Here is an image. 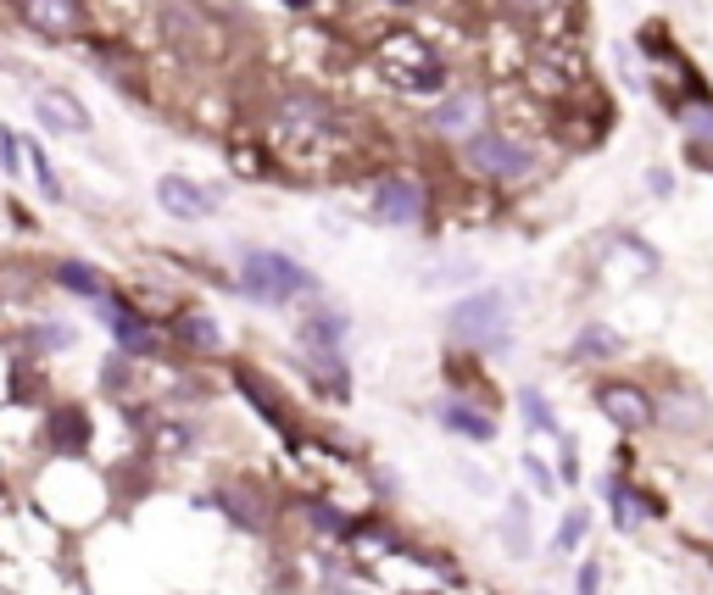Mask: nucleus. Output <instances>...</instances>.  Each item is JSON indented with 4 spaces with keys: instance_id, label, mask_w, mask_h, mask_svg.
<instances>
[{
    "instance_id": "22",
    "label": "nucleus",
    "mask_w": 713,
    "mask_h": 595,
    "mask_svg": "<svg viewBox=\"0 0 713 595\" xmlns=\"http://www.w3.org/2000/svg\"><path fill=\"white\" fill-rule=\"evenodd\" d=\"M524 534H530V528H524V501H513V506H508V551H513V556H524V551H530V539H524Z\"/></svg>"
},
{
    "instance_id": "4",
    "label": "nucleus",
    "mask_w": 713,
    "mask_h": 595,
    "mask_svg": "<svg viewBox=\"0 0 713 595\" xmlns=\"http://www.w3.org/2000/svg\"><path fill=\"white\" fill-rule=\"evenodd\" d=\"M463 162L480 173V179H496V184H513L535 168L530 145L519 134H496V129H480L474 140H463Z\"/></svg>"
},
{
    "instance_id": "5",
    "label": "nucleus",
    "mask_w": 713,
    "mask_h": 595,
    "mask_svg": "<svg viewBox=\"0 0 713 595\" xmlns=\"http://www.w3.org/2000/svg\"><path fill=\"white\" fill-rule=\"evenodd\" d=\"M424 206H430V195H424V184H419L413 173H385V179H374L369 212H374L385 229H419V223H424Z\"/></svg>"
},
{
    "instance_id": "18",
    "label": "nucleus",
    "mask_w": 713,
    "mask_h": 595,
    "mask_svg": "<svg viewBox=\"0 0 713 595\" xmlns=\"http://www.w3.org/2000/svg\"><path fill=\"white\" fill-rule=\"evenodd\" d=\"M619 351V334L602 329V323H585L580 340H574V362H591V356H613Z\"/></svg>"
},
{
    "instance_id": "24",
    "label": "nucleus",
    "mask_w": 713,
    "mask_h": 595,
    "mask_svg": "<svg viewBox=\"0 0 713 595\" xmlns=\"http://www.w3.org/2000/svg\"><path fill=\"white\" fill-rule=\"evenodd\" d=\"M502 7H508V12H519V18H546V12L558 7V0H502Z\"/></svg>"
},
{
    "instance_id": "7",
    "label": "nucleus",
    "mask_w": 713,
    "mask_h": 595,
    "mask_svg": "<svg viewBox=\"0 0 713 595\" xmlns=\"http://www.w3.org/2000/svg\"><path fill=\"white\" fill-rule=\"evenodd\" d=\"M485 112H491V101H485L480 90H458V95H446V101L430 112V129L446 134V140H474V134L485 129Z\"/></svg>"
},
{
    "instance_id": "20",
    "label": "nucleus",
    "mask_w": 713,
    "mask_h": 595,
    "mask_svg": "<svg viewBox=\"0 0 713 595\" xmlns=\"http://www.w3.org/2000/svg\"><path fill=\"white\" fill-rule=\"evenodd\" d=\"M29 162H34V179H40V195H46V201L57 206V201H62V179H57V168L46 162V151H40V145H29Z\"/></svg>"
},
{
    "instance_id": "8",
    "label": "nucleus",
    "mask_w": 713,
    "mask_h": 595,
    "mask_svg": "<svg viewBox=\"0 0 713 595\" xmlns=\"http://www.w3.org/2000/svg\"><path fill=\"white\" fill-rule=\"evenodd\" d=\"M596 406H602V417H607L613 428H624V434H641V428L657 417V406L646 401V390H641V384H619V379L596 390Z\"/></svg>"
},
{
    "instance_id": "13",
    "label": "nucleus",
    "mask_w": 713,
    "mask_h": 595,
    "mask_svg": "<svg viewBox=\"0 0 713 595\" xmlns=\"http://www.w3.org/2000/svg\"><path fill=\"white\" fill-rule=\"evenodd\" d=\"M168 334H173L184 351H201V356H218V351H223V334H218V323H212L207 312H179Z\"/></svg>"
},
{
    "instance_id": "14",
    "label": "nucleus",
    "mask_w": 713,
    "mask_h": 595,
    "mask_svg": "<svg viewBox=\"0 0 713 595\" xmlns=\"http://www.w3.org/2000/svg\"><path fill=\"white\" fill-rule=\"evenodd\" d=\"M685 157L713 168V101H691L685 107Z\"/></svg>"
},
{
    "instance_id": "23",
    "label": "nucleus",
    "mask_w": 713,
    "mask_h": 595,
    "mask_svg": "<svg viewBox=\"0 0 713 595\" xmlns=\"http://www.w3.org/2000/svg\"><path fill=\"white\" fill-rule=\"evenodd\" d=\"M0 168H7L12 179L23 173V151H18V134H12L7 123H0Z\"/></svg>"
},
{
    "instance_id": "15",
    "label": "nucleus",
    "mask_w": 713,
    "mask_h": 595,
    "mask_svg": "<svg viewBox=\"0 0 713 595\" xmlns=\"http://www.w3.org/2000/svg\"><path fill=\"white\" fill-rule=\"evenodd\" d=\"M51 279H57L62 290L84 295V301H107V295H112V290H107V279H101V268H90V262H57V268H51Z\"/></svg>"
},
{
    "instance_id": "16",
    "label": "nucleus",
    "mask_w": 713,
    "mask_h": 595,
    "mask_svg": "<svg viewBox=\"0 0 713 595\" xmlns=\"http://www.w3.org/2000/svg\"><path fill=\"white\" fill-rule=\"evenodd\" d=\"M607 506H613V523H619V528H635L646 512H657V501H646V495L630 490L624 478H607Z\"/></svg>"
},
{
    "instance_id": "6",
    "label": "nucleus",
    "mask_w": 713,
    "mask_h": 595,
    "mask_svg": "<svg viewBox=\"0 0 713 595\" xmlns=\"http://www.w3.org/2000/svg\"><path fill=\"white\" fill-rule=\"evenodd\" d=\"M12 12L40 40H79L90 29V7H84V0H12Z\"/></svg>"
},
{
    "instance_id": "9",
    "label": "nucleus",
    "mask_w": 713,
    "mask_h": 595,
    "mask_svg": "<svg viewBox=\"0 0 713 595\" xmlns=\"http://www.w3.org/2000/svg\"><path fill=\"white\" fill-rule=\"evenodd\" d=\"M157 201H162V212L179 218V223H201V218H212V206H218L212 190H201L195 179H179V173H168V179L157 184Z\"/></svg>"
},
{
    "instance_id": "2",
    "label": "nucleus",
    "mask_w": 713,
    "mask_h": 595,
    "mask_svg": "<svg viewBox=\"0 0 713 595\" xmlns=\"http://www.w3.org/2000/svg\"><path fill=\"white\" fill-rule=\"evenodd\" d=\"M240 290H245L251 301H262V306H284V301L318 290V279H312L295 256L268 251V245H251V251L240 256Z\"/></svg>"
},
{
    "instance_id": "17",
    "label": "nucleus",
    "mask_w": 713,
    "mask_h": 595,
    "mask_svg": "<svg viewBox=\"0 0 713 595\" xmlns=\"http://www.w3.org/2000/svg\"><path fill=\"white\" fill-rule=\"evenodd\" d=\"M345 317L340 312H312L307 323H301V345L307 351H340V340H345Z\"/></svg>"
},
{
    "instance_id": "3",
    "label": "nucleus",
    "mask_w": 713,
    "mask_h": 595,
    "mask_svg": "<svg viewBox=\"0 0 713 595\" xmlns=\"http://www.w3.org/2000/svg\"><path fill=\"white\" fill-rule=\"evenodd\" d=\"M446 329H452V340H463V345H474V351H508L513 323H508L502 290H474L469 301H458V306L446 312Z\"/></svg>"
},
{
    "instance_id": "19",
    "label": "nucleus",
    "mask_w": 713,
    "mask_h": 595,
    "mask_svg": "<svg viewBox=\"0 0 713 595\" xmlns=\"http://www.w3.org/2000/svg\"><path fill=\"white\" fill-rule=\"evenodd\" d=\"M519 412H524V423H530V428L558 434V417L546 412V395H541V390H519Z\"/></svg>"
},
{
    "instance_id": "12",
    "label": "nucleus",
    "mask_w": 713,
    "mask_h": 595,
    "mask_svg": "<svg viewBox=\"0 0 713 595\" xmlns=\"http://www.w3.org/2000/svg\"><path fill=\"white\" fill-rule=\"evenodd\" d=\"M435 417H441L452 434H463V440H480V445H491V440H496V417H491V412H480L474 401H441V406H435Z\"/></svg>"
},
{
    "instance_id": "21",
    "label": "nucleus",
    "mask_w": 713,
    "mask_h": 595,
    "mask_svg": "<svg viewBox=\"0 0 713 595\" xmlns=\"http://www.w3.org/2000/svg\"><path fill=\"white\" fill-rule=\"evenodd\" d=\"M585 528H591V517H585V512L574 506V512H569V517L558 523V539H552V545H558V551H580V539H585Z\"/></svg>"
},
{
    "instance_id": "25",
    "label": "nucleus",
    "mask_w": 713,
    "mask_h": 595,
    "mask_svg": "<svg viewBox=\"0 0 713 595\" xmlns=\"http://www.w3.org/2000/svg\"><path fill=\"white\" fill-rule=\"evenodd\" d=\"M574 589H580V595H596V589H602V567H596V562H585V567H580V584H574Z\"/></svg>"
},
{
    "instance_id": "10",
    "label": "nucleus",
    "mask_w": 713,
    "mask_h": 595,
    "mask_svg": "<svg viewBox=\"0 0 713 595\" xmlns=\"http://www.w3.org/2000/svg\"><path fill=\"white\" fill-rule=\"evenodd\" d=\"M34 118L46 123V134H90V112L68 90H40L34 95Z\"/></svg>"
},
{
    "instance_id": "1",
    "label": "nucleus",
    "mask_w": 713,
    "mask_h": 595,
    "mask_svg": "<svg viewBox=\"0 0 713 595\" xmlns=\"http://www.w3.org/2000/svg\"><path fill=\"white\" fill-rule=\"evenodd\" d=\"M374 68L391 90L402 95H441L446 90V57L424 40V34H385L380 51H374Z\"/></svg>"
},
{
    "instance_id": "26",
    "label": "nucleus",
    "mask_w": 713,
    "mask_h": 595,
    "mask_svg": "<svg viewBox=\"0 0 713 595\" xmlns=\"http://www.w3.org/2000/svg\"><path fill=\"white\" fill-rule=\"evenodd\" d=\"M524 473L535 478V490H541V495H552V473H546V467H541L535 456H524Z\"/></svg>"
},
{
    "instance_id": "11",
    "label": "nucleus",
    "mask_w": 713,
    "mask_h": 595,
    "mask_svg": "<svg viewBox=\"0 0 713 595\" xmlns=\"http://www.w3.org/2000/svg\"><path fill=\"white\" fill-rule=\"evenodd\" d=\"M46 445L62 451V456L90 451V412L84 406H51L46 412Z\"/></svg>"
}]
</instances>
